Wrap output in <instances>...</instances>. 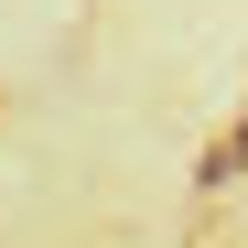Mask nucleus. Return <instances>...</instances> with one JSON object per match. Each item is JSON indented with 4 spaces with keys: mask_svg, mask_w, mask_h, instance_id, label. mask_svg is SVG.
I'll return each mask as SVG.
<instances>
[{
    "mask_svg": "<svg viewBox=\"0 0 248 248\" xmlns=\"http://www.w3.org/2000/svg\"><path fill=\"white\" fill-rule=\"evenodd\" d=\"M194 184H205V194H216V184H248V119H237V130H227L216 151L194 162Z\"/></svg>",
    "mask_w": 248,
    "mask_h": 248,
    "instance_id": "nucleus-1",
    "label": "nucleus"
}]
</instances>
